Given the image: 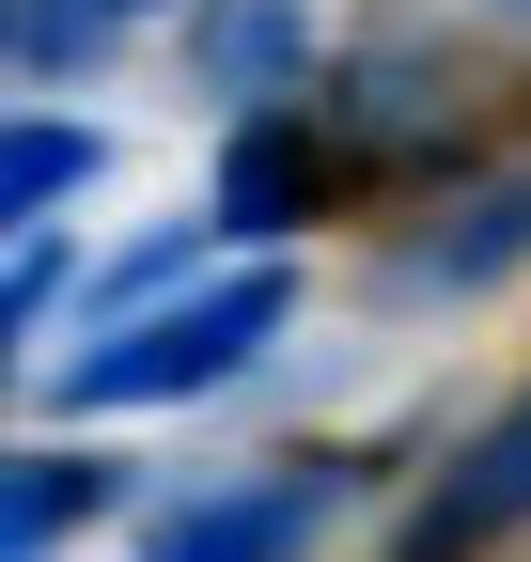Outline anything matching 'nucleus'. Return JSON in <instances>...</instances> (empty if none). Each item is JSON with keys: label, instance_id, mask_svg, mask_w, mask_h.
I'll list each match as a JSON object with an SVG mask.
<instances>
[{"label": "nucleus", "instance_id": "1", "mask_svg": "<svg viewBox=\"0 0 531 562\" xmlns=\"http://www.w3.org/2000/svg\"><path fill=\"white\" fill-rule=\"evenodd\" d=\"M282 328H297V281H282V266H219V281H188V297H142L125 328H94L79 360H63V422L204 406V391H235Z\"/></svg>", "mask_w": 531, "mask_h": 562}, {"label": "nucleus", "instance_id": "3", "mask_svg": "<svg viewBox=\"0 0 531 562\" xmlns=\"http://www.w3.org/2000/svg\"><path fill=\"white\" fill-rule=\"evenodd\" d=\"M453 125H470V63L453 47H360L344 79H328V140H344V157H422Z\"/></svg>", "mask_w": 531, "mask_h": 562}, {"label": "nucleus", "instance_id": "11", "mask_svg": "<svg viewBox=\"0 0 531 562\" xmlns=\"http://www.w3.org/2000/svg\"><path fill=\"white\" fill-rule=\"evenodd\" d=\"M47 297H63V220H47V235H16V281H0V313H16V328H47Z\"/></svg>", "mask_w": 531, "mask_h": 562}, {"label": "nucleus", "instance_id": "6", "mask_svg": "<svg viewBox=\"0 0 531 562\" xmlns=\"http://www.w3.org/2000/svg\"><path fill=\"white\" fill-rule=\"evenodd\" d=\"M313 516H328V469H250V484H219V501H188L142 562H297Z\"/></svg>", "mask_w": 531, "mask_h": 562}, {"label": "nucleus", "instance_id": "4", "mask_svg": "<svg viewBox=\"0 0 531 562\" xmlns=\"http://www.w3.org/2000/svg\"><path fill=\"white\" fill-rule=\"evenodd\" d=\"M516 516H531V391L422 484V516H407V547H391V562H470V547H500Z\"/></svg>", "mask_w": 531, "mask_h": 562}, {"label": "nucleus", "instance_id": "10", "mask_svg": "<svg viewBox=\"0 0 531 562\" xmlns=\"http://www.w3.org/2000/svg\"><path fill=\"white\" fill-rule=\"evenodd\" d=\"M125 16H142V0H16V63H32V79H79Z\"/></svg>", "mask_w": 531, "mask_h": 562}, {"label": "nucleus", "instance_id": "5", "mask_svg": "<svg viewBox=\"0 0 531 562\" xmlns=\"http://www.w3.org/2000/svg\"><path fill=\"white\" fill-rule=\"evenodd\" d=\"M516 266H531V157L470 172L438 203V235H407V297H485V281H516Z\"/></svg>", "mask_w": 531, "mask_h": 562}, {"label": "nucleus", "instance_id": "2", "mask_svg": "<svg viewBox=\"0 0 531 562\" xmlns=\"http://www.w3.org/2000/svg\"><path fill=\"white\" fill-rule=\"evenodd\" d=\"M344 172L360 157L328 140V110H235V140H219V235H297V220H328Z\"/></svg>", "mask_w": 531, "mask_h": 562}, {"label": "nucleus", "instance_id": "8", "mask_svg": "<svg viewBox=\"0 0 531 562\" xmlns=\"http://www.w3.org/2000/svg\"><path fill=\"white\" fill-rule=\"evenodd\" d=\"M94 172H110V140H94V125H63V110H32L16 140H0V220H16V235H47Z\"/></svg>", "mask_w": 531, "mask_h": 562}, {"label": "nucleus", "instance_id": "9", "mask_svg": "<svg viewBox=\"0 0 531 562\" xmlns=\"http://www.w3.org/2000/svg\"><path fill=\"white\" fill-rule=\"evenodd\" d=\"M204 79H219L235 110H282V79H297V0H219V16H204Z\"/></svg>", "mask_w": 531, "mask_h": 562}, {"label": "nucleus", "instance_id": "7", "mask_svg": "<svg viewBox=\"0 0 531 562\" xmlns=\"http://www.w3.org/2000/svg\"><path fill=\"white\" fill-rule=\"evenodd\" d=\"M79 516H110V453H63V438H32V453H16V484H0V562H47Z\"/></svg>", "mask_w": 531, "mask_h": 562}]
</instances>
